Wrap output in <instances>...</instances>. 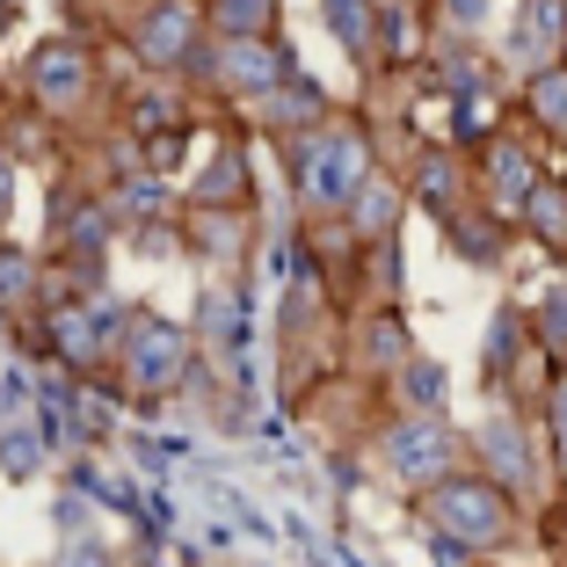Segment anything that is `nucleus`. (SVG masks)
<instances>
[{"instance_id": "6", "label": "nucleus", "mask_w": 567, "mask_h": 567, "mask_svg": "<svg viewBox=\"0 0 567 567\" xmlns=\"http://www.w3.org/2000/svg\"><path fill=\"white\" fill-rule=\"evenodd\" d=\"M138 44H146L153 66H161V59H189V8L183 0H161L146 16V37H138Z\"/></svg>"}, {"instance_id": "13", "label": "nucleus", "mask_w": 567, "mask_h": 567, "mask_svg": "<svg viewBox=\"0 0 567 567\" xmlns=\"http://www.w3.org/2000/svg\"><path fill=\"white\" fill-rule=\"evenodd\" d=\"M546 334H553V350H567V291L546 299Z\"/></svg>"}, {"instance_id": "15", "label": "nucleus", "mask_w": 567, "mask_h": 567, "mask_svg": "<svg viewBox=\"0 0 567 567\" xmlns=\"http://www.w3.org/2000/svg\"><path fill=\"white\" fill-rule=\"evenodd\" d=\"M553 415H560V458H567V401H560V408H553Z\"/></svg>"}, {"instance_id": "7", "label": "nucleus", "mask_w": 567, "mask_h": 567, "mask_svg": "<svg viewBox=\"0 0 567 567\" xmlns=\"http://www.w3.org/2000/svg\"><path fill=\"white\" fill-rule=\"evenodd\" d=\"M132 364H138V385H161V379H175V371H183V342H175L167 328H138Z\"/></svg>"}, {"instance_id": "10", "label": "nucleus", "mask_w": 567, "mask_h": 567, "mask_svg": "<svg viewBox=\"0 0 567 567\" xmlns=\"http://www.w3.org/2000/svg\"><path fill=\"white\" fill-rule=\"evenodd\" d=\"M532 110L567 138V73H538V81H532Z\"/></svg>"}, {"instance_id": "8", "label": "nucleus", "mask_w": 567, "mask_h": 567, "mask_svg": "<svg viewBox=\"0 0 567 567\" xmlns=\"http://www.w3.org/2000/svg\"><path fill=\"white\" fill-rule=\"evenodd\" d=\"M269 8L277 0H212V22L226 37H269Z\"/></svg>"}, {"instance_id": "3", "label": "nucleus", "mask_w": 567, "mask_h": 567, "mask_svg": "<svg viewBox=\"0 0 567 567\" xmlns=\"http://www.w3.org/2000/svg\"><path fill=\"white\" fill-rule=\"evenodd\" d=\"M451 458H458V444H451V430H436V422H401L393 444H385V466L401 473V481H415V487H436L451 473Z\"/></svg>"}, {"instance_id": "5", "label": "nucleus", "mask_w": 567, "mask_h": 567, "mask_svg": "<svg viewBox=\"0 0 567 567\" xmlns=\"http://www.w3.org/2000/svg\"><path fill=\"white\" fill-rule=\"evenodd\" d=\"M37 95L51 102V110H66V102H81L87 95V59L73 44H51V51H37Z\"/></svg>"}, {"instance_id": "2", "label": "nucleus", "mask_w": 567, "mask_h": 567, "mask_svg": "<svg viewBox=\"0 0 567 567\" xmlns=\"http://www.w3.org/2000/svg\"><path fill=\"white\" fill-rule=\"evenodd\" d=\"M364 138L357 132H313L306 138V189H313V204H350L357 189H364Z\"/></svg>"}, {"instance_id": "12", "label": "nucleus", "mask_w": 567, "mask_h": 567, "mask_svg": "<svg viewBox=\"0 0 567 567\" xmlns=\"http://www.w3.org/2000/svg\"><path fill=\"white\" fill-rule=\"evenodd\" d=\"M30 277H37V269L22 262V255L0 248V299H22V291H30Z\"/></svg>"}, {"instance_id": "4", "label": "nucleus", "mask_w": 567, "mask_h": 567, "mask_svg": "<svg viewBox=\"0 0 567 567\" xmlns=\"http://www.w3.org/2000/svg\"><path fill=\"white\" fill-rule=\"evenodd\" d=\"M212 81L234 87V95H262V87L291 81V73H284V59L269 51V37H226V44H218V73H212Z\"/></svg>"}, {"instance_id": "1", "label": "nucleus", "mask_w": 567, "mask_h": 567, "mask_svg": "<svg viewBox=\"0 0 567 567\" xmlns=\"http://www.w3.org/2000/svg\"><path fill=\"white\" fill-rule=\"evenodd\" d=\"M430 517L444 524V532H458V538H473V546H495L502 532H509V502L495 495L487 481H436V495H430Z\"/></svg>"}, {"instance_id": "11", "label": "nucleus", "mask_w": 567, "mask_h": 567, "mask_svg": "<svg viewBox=\"0 0 567 567\" xmlns=\"http://www.w3.org/2000/svg\"><path fill=\"white\" fill-rule=\"evenodd\" d=\"M328 30L342 37V44L364 51V37H371V8H364V0H328Z\"/></svg>"}, {"instance_id": "9", "label": "nucleus", "mask_w": 567, "mask_h": 567, "mask_svg": "<svg viewBox=\"0 0 567 567\" xmlns=\"http://www.w3.org/2000/svg\"><path fill=\"white\" fill-rule=\"evenodd\" d=\"M240 197H248V167H240V153H226V161L204 167L197 204H240Z\"/></svg>"}, {"instance_id": "14", "label": "nucleus", "mask_w": 567, "mask_h": 567, "mask_svg": "<svg viewBox=\"0 0 567 567\" xmlns=\"http://www.w3.org/2000/svg\"><path fill=\"white\" fill-rule=\"evenodd\" d=\"M451 8V22H481V0H444Z\"/></svg>"}, {"instance_id": "16", "label": "nucleus", "mask_w": 567, "mask_h": 567, "mask_svg": "<svg viewBox=\"0 0 567 567\" xmlns=\"http://www.w3.org/2000/svg\"><path fill=\"white\" fill-rule=\"evenodd\" d=\"M0 218H8V167H0Z\"/></svg>"}]
</instances>
